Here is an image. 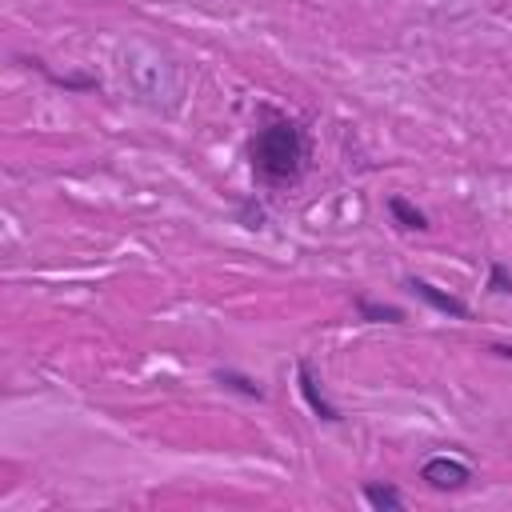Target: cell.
Returning a JSON list of instances; mask_svg holds the SVG:
<instances>
[{
	"label": "cell",
	"mask_w": 512,
	"mask_h": 512,
	"mask_svg": "<svg viewBox=\"0 0 512 512\" xmlns=\"http://www.w3.org/2000/svg\"><path fill=\"white\" fill-rule=\"evenodd\" d=\"M364 500H368L376 512H400V508H404V496H400L392 484H364Z\"/></svg>",
	"instance_id": "cell-7"
},
{
	"label": "cell",
	"mask_w": 512,
	"mask_h": 512,
	"mask_svg": "<svg viewBox=\"0 0 512 512\" xmlns=\"http://www.w3.org/2000/svg\"><path fill=\"white\" fill-rule=\"evenodd\" d=\"M388 212H392V220H396L400 228H416V232L428 228V216H424L416 204H408L404 196H392V200H388Z\"/></svg>",
	"instance_id": "cell-6"
},
{
	"label": "cell",
	"mask_w": 512,
	"mask_h": 512,
	"mask_svg": "<svg viewBox=\"0 0 512 512\" xmlns=\"http://www.w3.org/2000/svg\"><path fill=\"white\" fill-rule=\"evenodd\" d=\"M296 384H300V396L308 400V408H312L320 420H328V424H336V420H340L336 404H328V396L320 392V384H316V376H312V364H308V360H300V364H296Z\"/></svg>",
	"instance_id": "cell-4"
},
{
	"label": "cell",
	"mask_w": 512,
	"mask_h": 512,
	"mask_svg": "<svg viewBox=\"0 0 512 512\" xmlns=\"http://www.w3.org/2000/svg\"><path fill=\"white\" fill-rule=\"evenodd\" d=\"M248 160H252V172L260 180H268V184H292L304 172V160H308V144H304L300 124H292V120L264 124L248 140Z\"/></svg>",
	"instance_id": "cell-1"
},
{
	"label": "cell",
	"mask_w": 512,
	"mask_h": 512,
	"mask_svg": "<svg viewBox=\"0 0 512 512\" xmlns=\"http://www.w3.org/2000/svg\"><path fill=\"white\" fill-rule=\"evenodd\" d=\"M356 312H360V320H368V324H400V320H404V308H396V304H376V300H368V296H356Z\"/></svg>",
	"instance_id": "cell-5"
},
{
	"label": "cell",
	"mask_w": 512,
	"mask_h": 512,
	"mask_svg": "<svg viewBox=\"0 0 512 512\" xmlns=\"http://www.w3.org/2000/svg\"><path fill=\"white\" fill-rule=\"evenodd\" d=\"M488 288H492V292H512V272H508L500 260H496L492 272H488Z\"/></svg>",
	"instance_id": "cell-9"
},
{
	"label": "cell",
	"mask_w": 512,
	"mask_h": 512,
	"mask_svg": "<svg viewBox=\"0 0 512 512\" xmlns=\"http://www.w3.org/2000/svg\"><path fill=\"white\" fill-rule=\"evenodd\" d=\"M492 352H500V356H512V344H492Z\"/></svg>",
	"instance_id": "cell-10"
},
{
	"label": "cell",
	"mask_w": 512,
	"mask_h": 512,
	"mask_svg": "<svg viewBox=\"0 0 512 512\" xmlns=\"http://www.w3.org/2000/svg\"><path fill=\"white\" fill-rule=\"evenodd\" d=\"M408 288H412L428 308H436V312H444V316H452V320H468V304H464L460 296H452V292H444V288H436V284H428V280H420V276H408Z\"/></svg>",
	"instance_id": "cell-3"
},
{
	"label": "cell",
	"mask_w": 512,
	"mask_h": 512,
	"mask_svg": "<svg viewBox=\"0 0 512 512\" xmlns=\"http://www.w3.org/2000/svg\"><path fill=\"white\" fill-rule=\"evenodd\" d=\"M216 380H220L224 388H232V392L248 396V400H260V396H264V388H260L252 376H240V372H232V368H220V372H216Z\"/></svg>",
	"instance_id": "cell-8"
},
{
	"label": "cell",
	"mask_w": 512,
	"mask_h": 512,
	"mask_svg": "<svg viewBox=\"0 0 512 512\" xmlns=\"http://www.w3.org/2000/svg\"><path fill=\"white\" fill-rule=\"evenodd\" d=\"M420 480L428 488H436V492H456V488H464L472 480V468L464 460H456V456H428L420 464Z\"/></svg>",
	"instance_id": "cell-2"
}]
</instances>
